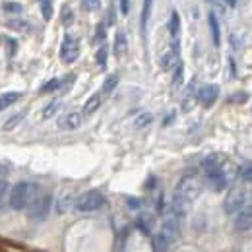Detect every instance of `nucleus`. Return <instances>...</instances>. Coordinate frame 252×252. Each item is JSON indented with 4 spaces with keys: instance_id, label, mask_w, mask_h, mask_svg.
Returning a JSON list of instances; mask_svg holds the SVG:
<instances>
[{
    "instance_id": "nucleus-1",
    "label": "nucleus",
    "mask_w": 252,
    "mask_h": 252,
    "mask_svg": "<svg viewBox=\"0 0 252 252\" xmlns=\"http://www.w3.org/2000/svg\"><path fill=\"white\" fill-rule=\"evenodd\" d=\"M37 194H39L37 185H33V183H18L8 194V206L12 210H16V212L28 210Z\"/></svg>"
},
{
    "instance_id": "nucleus-2",
    "label": "nucleus",
    "mask_w": 252,
    "mask_h": 252,
    "mask_svg": "<svg viewBox=\"0 0 252 252\" xmlns=\"http://www.w3.org/2000/svg\"><path fill=\"white\" fill-rule=\"evenodd\" d=\"M51 208H53V196L47 192H39L28 208V216H30V220L37 221V223L45 221L51 214Z\"/></svg>"
},
{
    "instance_id": "nucleus-3",
    "label": "nucleus",
    "mask_w": 252,
    "mask_h": 252,
    "mask_svg": "<svg viewBox=\"0 0 252 252\" xmlns=\"http://www.w3.org/2000/svg\"><path fill=\"white\" fill-rule=\"evenodd\" d=\"M202 189H204V185H202V181H200L196 175H185V177L179 181L175 194L183 196V198L189 200V202H194V200L202 194Z\"/></svg>"
},
{
    "instance_id": "nucleus-4",
    "label": "nucleus",
    "mask_w": 252,
    "mask_h": 252,
    "mask_svg": "<svg viewBox=\"0 0 252 252\" xmlns=\"http://www.w3.org/2000/svg\"><path fill=\"white\" fill-rule=\"evenodd\" d=\"M247 204H249V192L243 189V187H233V189L227 192V196H225L223 210H225V214L235 216Z\"/></svg>"
},
{
    "instance_id": "nucleus-5",
    "label": "nucleus",
    "mask_w": 252,
    "mask_h": 252,
    "mask_svg": "<svg viewBox=\"0 0 252 252\" xmlns=\"http://www.w3.org/2000/svg\"><path fill=\"white\" fill-rule=\"evenodd\" d=\"M105 204V196L99 192V190H88L84 194H80L76 198V210L78 212H97L101 206Z\"/></svg>"
},
{
    "instance_id": "nucleus-6",
    "label": "nucleus",
    "mask_w": 252,
    "mask_h": 252,
    "mask_svg": "<svg viewBox=\"0 0 252 252\" xmlns=\"http://www.w3.org/2000/svg\"><path fill=\"white\" fill-rule=\"evenodd\" d=\"M80 57V43L74 35H64L63 39V45H61V61L64 64H72L78 61Z\"/></svg>"
},
{
    "instance_id": "nucleus-7",
    "label": "nucleus",
    "mask_w": 252,
    "mask_h": 252,
    "mask_svg": "<svg viewBox=\"0 0 252 252\" xmlns=\"http://www.w3.org/2000/svg\"><path fill=\"white\" fill-rule=\"evenodd\" d=\"M159 233L173 245L177 239H179V235H181V227H179V218L175 216V214H171V216H167L163 223H161V229H159Z\"/></svg>"
},
{
    "instance_id": "nucleus-8",
    "label": "nucleus",
    "mask_w": 252,
    "mask_h": 252,
    "mask_svg": "<svg viewBox=\"0 0 252 252\" xmlns=\"http://www.w3.org/2000/svg\"><path fill=\"white\" fill-rule=\"evenodd\" d=\"M198 101L204 105V107H212L216 101H218V97H220V86H216V84H206V86H202L200 90H198Z\"/></svg>"
},
{
    "instance_id": "nucleus-9",
    "label": "nucleus",
    "mask_w": 252,
    "mask_h": 252,
    "mask_svg": "<svg viewBox=\"0 0 252 252\" xmlns=\"http://www.w3.org/2000/svg\"><path fill=\"white\" fill-rule=\"evenodd\" d=\"M235 229L237 231H249V229H252V204L243 206L235 214Z\"/></svg>"
},
{
    "instance_id": "nucleus-10",
    "label": "nucleus",
    "mask_w": 252,
    "mask_h": 252,
    "mask_svg": "<svg viewBox=\"0 0 252 252\" xmlns=\"http://www.w3.org/2000/svg\"><path fill=\"white\" fill-rule=\"evenodd\" d=\"M179 63H181V61H179V41H173L171 49L161 55L159 64H161L163 70H175V66Z\"/></svg>"
},
{
    "instance_id": "nucleus-11",
    "label": "nucleus",
    "mask_w": 252,
    "mask_h": 252,
    "mask_svg": "<svg viewBox=\"0 0 252 252\" xmlns=\"http://www.w3.org/2000/svg\"><path fill=\"white\" fill-rule=\"evenodd\" d=\"M82 123H84V113H78V111H70L59 119V126L63 130H78Z\"/></svg>"
},
{
    "instance_id": "nucleus-12",
    "label": "nucleus",
    "mask_w": 252,
    "mask_h": 252,
    "mask_svg": "<svg viewBox=\"0 0 252 252\" xmlns=\"http://www.w3.org/2000/svg\"><path fill=\"white\" fill-rule=\"evenodd\" d=\"M225 163V158L220 156V154H210L206 156L204 161H202V169L206 175H214V173H221V167Z\"/></svg>"
},
{
    "instance_id": "nucleus-13",
    "label": "nucleus",
    "mask_w": 252,
    "mask_h": 252,
    "mask_svg": "<svg viewBox=\"0 0 252 252\" xmlns=\"http://www.w3.org/2000/svg\"><path fill=\"white\" fill-rule=\"evenodd\" d=\"M126 51H128V39H126L125 32H117L115 35V45H113V53H115V57H125Z\"/></svg>"
},
{
    "instance_id": "nucleus-14",
    "label": "nucleus",
    "mask_w": 252,
    "mask_h": 252,
    "mask_svg": "<svg viewBox=\"0 0 252 252\" xmlns=\"http://www.w3.org/2000/svg\"><path fill=\"white\" fill-rule=\"evenodd\" d=\"M101 103H103V94H94L86 103H84V109H82V113H84V117H90V115H94L95 111L101 107Z\"/></svg>"
},
{
    "instance_id": "nucleus-15",
    "label": "nucleus",
    "mask_w": 252,
    "mask_h": 252,
    "mask_svg": "<svg viewBox=\"0 0 252 252\" xmlns=\"http://www.w3.org/2000/svg\"><path fill=\"white\" fill-rule=\"evenodd\" d=\"M72 208H76V198H72V194H63L57 200V214H66Z\"/></svg>"
},
{
    "instance_id": "nucleus-16",
    "label": "nucleus",
    "mask_w": 252,
    "mask_h": 252,
    "mask_svg": "<svg viewBox=\"0 0 252 252\" xmlns=\"http://www.w3.org/2000/svg\"><path fill=\"white\" fill-rule=\"evenodd\" d=\"M179 33H181V18L177 12H173L171 20H169V35L173 41H179Z\"/></svg>"
},
{
    "instance_id": "nucleus-17",
    "label": "nucleus",
    "mask_w": 252,
    "mask_h": 252,
    "mask_svg": "<svg viewBox=\"0 0 252 252\" xmlns=\"http://www.w3.org/2000/svg\"><path fill=\"white\" fill-rule=\"evenodd\" d=\"M20 99H22V94H18V92H8V94L0 95V111L12 107V105H14L16 101H20Z\"/></svg>"
},
{
    "instance_id": "nucleus-18",
    "label": "nucleus",
    "mask_w": 252,
    "mask_h": 252,
    "mask_svg": "<svg viewBox=\"0 0 252 252\" xmlns=\"http://www.w3.org/2000/svg\"><path fill=\"white\" fill-rule=\"evenodd\" d=\"M152 6H154V0H144V6H142V18H140L142 32H146V28H148V22H150V16H152Z\"/></svg>"
},
{
    "instance_id": "nucleus-19",
    "label": "nucleus",
    "mask_w": 252,
    "mask_h": 252,
    "mask_svg": "<svg viewBox=\"0 0 252 252\" xmlns=\"http://www.w3.org/2000/svg\"><path fill=\"white\" fill-rule=\"evenodd\" d=\"M208 20H210V30H212V35H214V43H216V47H220L221 35H220V24H218V18H216V14H214V12H210Z\"/></svg>"
},
{
    "instance_id": "nucleus-20",
    "label": "nucleus",
    "mask_w": 252,
    "mask_h": 252,
    "mask_svg": "<svg viewBox=\"0 0 252 252\" xmlns=\"http://www.w3.org/2000/svg\"><path fill=\"white\" fill-rule=\"evenodd\" d=\"M117 86H119V76H117V74H111V76H107V80L103 82V90H101V94L103 95L113 94Z\"/></svg>"
},
{
    "instance_id": "nucleus-21",
    "label": "nucleus",
    "mask_w": 252,
    "mask_h": 252,
    "mask_svg": "<svg viewBox=\"0 0 252 252\" xmlns=\"http://www.w3.org/2000/svg\"><path fill=\"white\" fill-rule=\"evenodd\" d=\"M169 249H171V243L161 233H158L154 237V252H169Z\"/></svg>"
},
{
    "instance_id": "nucleus-22",
    "label": "nucleus",
    "mask_w": 252,
    "mask_h": 252,
    "mask_svg": "<svg viewBox=\"0 0 252 252\" xmlns=\"http://www.w3.org/2000/svg\"><path fill=\"white\" fill-rule=\"evenodd\" d=\"M6 26H8V30H14V32L20 33H28L32 30V26L24 20H10V22H6Z\"/></svg>"
},
{
    "instance_id": "nucleus-23",
    "label": "nucleus",
    "mask_w": 252,
    "mask_h": 252,
    "mask_svg": "<svg viewBox=\"0 0 252 252\" xmlns=\"http://www.w3.org/2000/svg\"><path fill=\"white\" fill-rule=\"evenodd\" d=\"M183 78H185V66L183 63H179L175 66V74H173V88L179 90L183 86Z\"/></svg>"
},
{
    "instance_id": "nucleus-24",
    "label": "nucleus",
    "mask_w": 252,
    "mask_h": 252,
    "mask_svg": "<svg viewBox=\"0 0 252 252\" xmlns=\"http://www.w3.org/2000/svg\"><path fill=\"white\" fill-rule=\"evenodd\" d=\"M59 111H61V101H51V103L43 109V119H45V121H47V119H53Z\"/></svg>"
},
{
    "instance_id": "nucleus-25",
    "label": "nucleus",
    "mask_w": 252,
    "mask_h": 252,
    "mask_svg": "<svg viewBox=\"0 0 252 252\" xmlns=\"http://www.w3.org/2000/svg\"><path fill=\"white\" fill-rule=\"evenodd\" d=\"M152 121H154V117L150 115V113H142V115H138L136 119H134V128H146V126L152 125Z\"/></svg>"
},
{
    "instance_id": "nucleus-26",
    "label": "nucleus",
    "mask_w": 252,
    "mask_h": 252,
    "mask_svg": "<svg viewBox=\"0 0 252 252\" xmlns=\"http://www.w3.org/2000/svg\"><path fill=\"white\" fill-rule=\"evenodd\" d=\"M61 84H63V82H61L59 78H55V80H49V82H47V84H45V86L39 90V94H43V95H45V94H53V92H57V90L61 88Z\"/></svg>"
},
{
    "instance_id": "nucleus-27",
    "label": "nucleus",
    "mask_w": 252,
    "mask_h": 252,
    "mask_svg": "<svg viewBox=\"0 0 252 252\" xmlns=\"http://www.w3.org/2000/svg\"><path fill=\"white\" fill-rule=\"evenodd\" d=\"M107 53H109V51H107V47H105V43H103V45L97 49V53H95V63L99 64V68H105V66H107Z\"/></svg>"
},
{
    "instance_id": "nucleus-28",
    "label": "nucleus",
    "mask_w": 252,
    "mask_h": 252,
    "mask_svg": "<svg viewBox=\"0 0 252 252\" xmlns=\"http://www.w3.org/2000/svg\"><path fill=\"white\" fill-rule=\"evenodd\" d=\"M61 22H63V26H72V22H74V12H72V8L70 6H64L63 12H61Z\"/></svg>"
},
{
    "instance_id": "nucleus-29",
    "label": "nucleus",
    "mask_w": 252,
    "mask_h": 252,
    "mask_svg": "<svg viewBox=\"0 0 252 252\" xmlns=\"http://www.w3.org/2000/svg\"><path fill=\"white\" fill-rule=\"evenodd\" d=\"M239 177L245 183H252V163H245L243 167H239Z\"/></svg>"
},
{
    "instance_id": "nucleus-30",
    "label": "nucleus",
    "mask_w": 252,
    "mask_h": 252,
    "mask_svg": "<svg viewBox=\"0 0 252 252\" xmlns=\"http://www.w3.org/2000/svg\"><path fill=\"white\" fill-rule=\"evenodd\" d=\"M22 121H24V115H22V113H18V115L10 117V119H8L6 123H4V126H2V128H4L6 132H8V130H14V128H16L18 125H20Z\"/></svg>"
},
{
    "instance_id": "nucleus-31",
    "label": "nucleus",
    "mask_w": 252,
    "mask_h": 252,
    "mask_svg": "<svg viewBox=\"0 0 252 252\" xmlns=\"http://www.w3.org/2000/svg\"><path fill=\"white\" fill-rule=\"evenodd\" d=\"M41 14H43V18H45L47 22L53 18V2H51V0H43V2H41Z\"/></svg>"
},
{
    "instance_id": "nucleus-32",
    "label": "nucleus",
    "mask_w": 252,
    "mask_h": 252,
    "mask_svg": "<svg viewBox=\"0 0 252 252\" xmlns=\"http://www.w3.org/2000/svg\"><path fill=\"white\" fill-rule=\"evenodd\" d=\"M105 37H107V32H105V22H101L99 26H97V30H95V43H99V45H103L105 43Z\"/></svg>"
},
{
    "instance_id": "nucleus-33",
    "label": "nucleus",
    "mask_w": 252,
    "mask_h": 252,
    "mask_svg": "<svg viewBox=\"0 0 252 252\" xmlns=\"http://www.w3.org/2000/svg\"><path fill=\"white\" fill-rule=\"evenodd\" d=\"M138 227L142 229V233L150 235V231H152V218H148V216H142V218L138 220Z\"/></svg>"
},
{
    "instance_id": "nucleus-34",
    "label": "nucleus",
    "mask_w": 252,
    "mask_h": 252,
    "mask_svg": "<svg viewBox=\"0 0 252 252\" xmlns=\"http://www.w3.org/2000/svg\"><path fill=\"white\" fill-rule=\"evenodd\" d=\"M82 6L88 10V12H97L101 8V0H82Z\"/></svg>"
},
{
    "instance_id": "nucleus-35",
    "label": "nucleus",
    "mask_w": 252,
    "mask_h": 252,
    "mask_svg": "<svg viewBox=\"0 0 252 252\" xmlns=\"http://www.w3.org/2000/svg\"><path fill=\"white\" fill-rule=\"evenodd\" d=\"M22 4H18V2H6L4 4V10L8 12V14H22Z\"/></svg>"
},
{
    "instance_id": "nucleus-36",
    "label": "nucleus",
    "mask_w": 252,
    "mask_h": 252,
    "mask_svg": "<svg viewBox=\"0 0 252 252\" xmlns=\"http://www.w3.org/2000/svg\"><path fill=\"white\" fill-rule=\"evenodd\" d=\"M117 22V14H115V6H111L109 8V14H107V22H105V26H113Z\"/></svg>"
},
{
    "instance_id": "nucleus-37",
    "label": "nucleus",
    "mask_w": 252,
    "mask_h": 252,
    "mask_svg": "<svg viewBox=\"0 0 252 252\" xmlns=\"http://www.w3.org/2000/svg\"><path fill=\"white\" fill-rule=\"evenodd\" d=\"M6 177H8V167L0 163V185H2L4 181H6Z\"/></svg>"
},
{
    "instance_id": "nucleus-38",
    "label": "nucleus",
    "mask_w": 252,
    "mask_h": 252,
    "mask_svg": "<svg viewBox=\"0 0 252 252\" xmlns=\"http://www.w3.org/2000/svg\"><path fill=\"white\" fill-rule=\"evenodd\" d=\"M128 10H130L128 0H121V12H123V14H128Z\"/></svg>"
},
{
    "instance_id": "nucleus-39",
    "label": "nucleus",
    "mask_w": 252,
    "mask_h": 252,
    "mask_svg": "<svg viewBox=\"0 0 252 252\" xmlns=\"http://www.w3.org/2000/svg\"><path fill=\"white\" fill-rule=\"evenodd\" d=\"M225 2H227L231 8H233V6H237V0H225Z\"/></svg>"
},
{
    "instance_id": "nucleus-40",
    "label": "nucleus",
    "mask_w": 252,
    "mask_h": 252,
    "mask_svg": "<svg viewBox=\"0 0 252 252\" xmlns=\"http://www.w3.org/2000/svg\"><path fill=\"white\" fill-rule=\"evenodd\" d=\"M39 2H43V0H39Z\"/></svg>"
}]
</instances>
